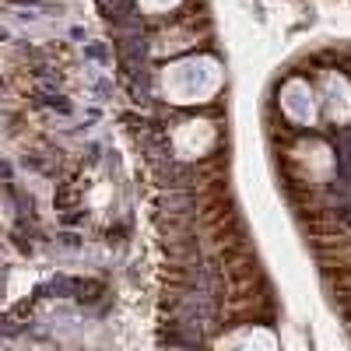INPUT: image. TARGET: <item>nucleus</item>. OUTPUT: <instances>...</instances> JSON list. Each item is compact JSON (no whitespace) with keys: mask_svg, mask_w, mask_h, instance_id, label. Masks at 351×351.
I'll list each match as a JSON object with an SVG mask.
<instances>
[{"mask_svg":"<svg viewBox=\"0 0 351 351\" xmlns=\"http://www.w3.org/2000/svg\"><path fill=\"white\" fill-rule=\"evenodd\" d=\"M137 4H141L144 11H152V14H162V11L176 8V4H180V0H137Z\"/></svg>","mask_w":351,"mask_h":351,"instance_id":"nucleus-6","label":"nucleus"},{"mask_svg":"<svg viewBox=\"0 0 351 351\" xmlns=\"http://www.w3.org/2000/svg\"><path fill=\"white\" fill-rule=\"evenodd\" d=\"M218 351H278V337L267 327H243V330H232Z\"/></svg>","mask_w":351,"mask_h":351,"instance_id":"nucleus-5","label":"nucleus"},{"mask_svg":"<svg viewBox=\"0 0 351 351\" xmlns=\"http://www.w3.org/2000/svg\"><path fill=\"white\" fill-rule=\"evenodd\" d=\"M281 109H285L288 120L299 123V127H313L316 123V99H313L306 81H288L281 88Z\"/></svg>","mask_w":351,"mask_h":351,"instance_id":"nucleus-3","label":"nucleus"},{"mask_svg":"<svg viewBox=\"0 0 351 351\" xmlns=\"http://www.w3.org/2000/svg\"><path fill=\"white\" fill-rule=\"evenodd\" d=\"M324 102H327V116L334 123H351V84L344 74L324 77Z\"/></svg>","mask_w":351,"mask_h":351,"instance_id":"nucleus-4","label":"nucleus"},{"mask_svg":"<svg viewBox=\"0 0 351 351\" xmlns=\"http://www.w3.org/2000/svg\"><path fill=\"white\" fill-rule=\"evenodd\" d=\"M221 84H225V71L215 56H186V60L165 67L162 74V92L176 106L211 102Z\"/></svg>","mask_w":351,"mask_h":351,"instance_id":"nucleus-1","label":"nucleus"},{"mask_svg":"<svg viewBox=\"0 0 351 351\" xmlns=\"http://www.w3.org/2000/svg\"><path fill=\"white\" fill-rule=\"evenodd\" d=\"M215 127L208 120H186L176 127L172 134V148L180 158H200V155H208L215 148Z\"/></svg>","mask_w":351,"mask_h":351,"instance_id":"nucleus-2","label":"nucleus"}]
</instances>
